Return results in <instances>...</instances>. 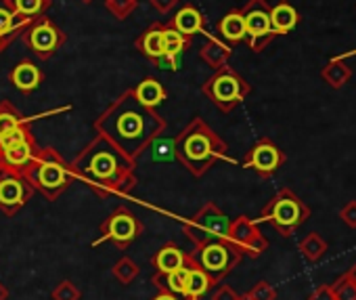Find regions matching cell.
I'll return each mask as SVG.
<instances>
[{
	"mask_svg": "<svg viewBox=\"0 0 356 300\" xmlns=\"http://www.w3.org/2000/svg\"><path fill=\"white\" fill-rule=\"evenodd\" d=\"M92 126L136 162L147 152V147L163 134L165 120L157 113V109L143 105L130 88L122 93L103 113H99Z\"/></svg>",
	"mask_w": 356,
	"mask_h": 300,
	"instance_id": "6da1fadb",
	"label": "cell"
},
{
	"mask_svg": "<svg viewBox=\"0 0 356 300\" xmlns=\"http://www.w3.org/2000/svg\"><path fill=\"white\" fill-rule=\"evenodd\" d=\"M70 166L74 179L84 181L97 198L128 196L138 185L136 162L99 132Z\"/></svg>",
	"mask_w": 356,
	"mask_h": 300,
	"instance_id": "7a4b0ae2",
	"label": "cell"
},
{
	"mask_svg": "<svg viewBox=\"0 0 356 300\" xmlns=\"http://www.w3.org/2000/svg\"><path fill=\"white\" fill-rule=\"evenodd\" d=\"M172 152L174 158L197 179L210 173L220 160H229V145L204 118H193L176 134Z\"/></svg>",
	"mask_w": 356,
	"mask_h": 300,
	"instance_id": "3957f363",
	"label": "cell"
},
{
	"mask_svg": "<svg viewBox=\"0 0 356 300\" xmlns=\"http://www.w3.org/2000/svg\"><path fill=\"white\" fill-rule=\"evenodd\" d=\"M24 177L34 187V191H40L51 202H55L74 183L72 166L55 147H40L38 156L28 166Z\"/></svg>",
	"mask_w": 356,
	"mask_h": 300,
	"instance_id": "277c9868",
	"label": "cell"
},
{
	"mask_svg": "<svg viewBox=\"0 0 356 300\" xmlns=\"http://www.w3.org/2000/svg\"><path fill=\"white\" fill-rule=\"evenodd\" d=\"M308 219L310 208L306 206V202H302V198L296 196L291 189L283 187L266 202L256 223H268L275 231H279V235L291 237Z\"/></svg>",
	"mask_w": 356,
	"mask_h": 300,
	"instance_id": "5b68a950",
	"label": "cell"
},
{
	"mask_svg": "<svg viewBox=\"0 0 356 300\" xmlns=\"http://www.w3.org/2000/svg\"><path fill=\"white\" fill-rule=\"evenodd\" d=\"M202 93L212 101L216 109L231 113L252 95V84L231 65H225L214 70V74L202 84Z\"/></svg>",
	"mask_w": 356,
	"mask_h": 300,
	"instance_id": "8992f818",
	"label": "cell"
},
{
	"mask_svg": "<svg viewBox=\"0 0 356 300\" xmlns=\"http://www.w3.org/2000/svg\"><path fill=\"white\" fill-rule=\"evenodd\" d=\"M231 221L214 202L204 204L183 227L189 242L197 248L202 244H208L212 239H229Z\"/></svg>",
	"mask_w": 356,
	"mask_h": 300,
	"instance_id": "52a82bcc",
	"label": "cell"
},
{
	"mask_svg": "<svg viewBox=\"0 0 356 300\" xmlns=\"http://www.w3.org/2000/svg\"><path fill=\"white\" fill-rule=\"evenodd\" d=\"M191 256L212 275L216 283H220L243 260L241 250L231 239H212L208 244H202Z\"/></svg>",
	"mask_w": 356,
	"mask_h": 300,
	"instance_id": "ba28073f",
	"label": "cell"
},
{
	"mask_svg": "<svg viewBox=\"0 0 356 300\" xmlns=\"http://www.w3.org/2000/svg\"><path fill=\"white\" fill-rule=\"evenodd\" d=\"M143 231H145V227L136 219V214L130 208L120 206L101 223V235L92 246H101L103 242H111L115 248L128 250L130 244H134L143 235Z\"/></svg>",
	"mask_w": 356,
	"mask_h": 300,
	"instance_id": "9c48e42d",
	"label": "cell"
},
{
	"mask_svg": "<svg viewBox=\"0 0 356 300\" xmlns=\"http://www.w3.org/2000/svg\"><path fill=\"white\" fill-rule=\"evenodd\" d=\"M22 40L26 42V47L42 61L51 59L63 45H65V34L63 30L44 15L32 19L28 24V28L22 32Z\"/></svg>",
	"mask_w": 356,
	"mask_h": 300,
	"instance_id": "30bf717a",
	"label": "cell"
},
{
	"mask_svg": "<svg viewBox=\"0 0 356 300\" xmlns=\"http://www.w3.org/2000/svg\"><path fill=\"white\" fill-rule=\"evenodd\" d=\"M245 24V42L254 53H262L275 38V30L270 24V5L266 0H248L241 9Z\"/></svg>",
	"mask_w": 356,
	"mask_h": 300,
	"instance_id": "8fae6325",
	"label": "cell"
},
{
	"mask_svg": "<svg viewBox=\"0 0 356 300\" xmlns=\"http://www.w3.org/2000/svg\"><path fill=\"white\" fill-rule=\"evenodd\" d=\"M285 164V154L283 149L268 136L258 139L250 152L245 154L241 166L245 171H254L260 179H270L273 175H277V171Z\"/></svg>",
	"mask_w": 356,
	"mask_h": 300,
	"instance_id": "7c38bea8",
	"label": "cell"
},
{
	"mask_svg": "<svg viewBox=\"0 0 356 300\" xmlns=\"http://www.w3.org/2000/svg\"><path fill=\"white\" fill-rule=\"evenodd\" d=\"M32 196L34 187L24 175L0 171V212L7 216H15L22 208H26Z\"/></svg>",
	"mask_w": 356,
	"mask_h": 300,
	"instance_id": "4fadbf2b",
	"label": "cell"
},
{
	"mask_svg": "<svg viewBox=\"0 0 356 300\" xmlns=\"http://www.w3.org/2000/svg\"><path fill=\"white\" fill-rule=\"evenodd\" d=\"M229 239L241 250L243 256H250V258H260L268 250V239L262 235L258 223L245 214L231 221Z\"/></svg>",
	"mask_w": 356,
	"mask_h": 300,
	"instance_id": "5bb4252c",
	"label": "cell"
},
{
	"mask_svg": "<svg viewBox=\"0 0 356 300\" xmlns=\"http://www.w3.org/2000/svg\"><path fill=\"white\" fill-rule=\"evenodd\" d=\"M38 152H40V145L36 143V136L0 147V171L24 175L28 166L34 162V158L38 156Z\"/></svg>",
	"mask_w": 356,
	"mask_h": 300,
	"instance_id": "9a60e30c",
	"label": "cell"
},
{
	"mask_svg": "<svg viewBox=\"0 0 356 300\" xmlns=\"http://www.w3.org/2000/svg\"><path fill=\"white\" fill-rule=\"evenodd\" d=\"M189 262H191V254L185 252L181 246L174 244V242L163 244V246L151 256V267H153L155 273H159V275H168V273H172V271L185 269Z\"/></svg>",
	"mask_w": 356,
	"mask_h": 300,
	"instance_id": "2e32d148",
	"label": "cell"
},
{
	"mask_svg": "<svg viewBox=\"0 0 356 300\" xmlns=\"http://www.w3.org/2000/svg\"><path fill=\"white\" fill-rule=\"evenodd\" d=\"M11 84L22 93V95H32L34 90H38V86L42 84L44 76L40 72V68L30 61V59H22L9 74Z\"/></svg>",
	"mask_w": 356,
	"mask_h": 300,
	"instance_id": "e0dca14e",
	"label": "cell"
},
{
	"mask_svg": "<svg viewBox=\"0 0 356 300\" xmlns=\"http://www.w3.org/2000/svg\"><path fill=\"white\" fill-rule=\"evenodd\" d=\"M134 47L149 61H153V63L159 61L165 55V51H163V24L155 22L153 26H149L147 30H143L136 36Z\"/></svg>",
	"mask_w": 356,
	"mask_h": 300,
	"instance_id": "ac0fdd59",
	"label": "cell"
},
{
	"mask_svg": "<svg viewBox=\"0 0 356 300\" xmlns=\"http://www.w3.org/2000/svg\"><path fill=\"white\" fill-rule=\"evenodd\" d=\"M216 32H218V38L231 49L245 42V24H243L241 9H233L227 15H222L216 24Z\"/></svg>",
	"mask_w": 356,
	"mask_h": 300,
	"instance_id": "d6986e66",
	"label": "cell"
},
{
	"mask_svg": "<svg viewBox=\"0 0 356 300\" xmlns=\"http://www.w3.org/2000/svg\"><path fill=\"white\" fill-rule=\"evenodd\" d=\"M170 26L174 30H178L183 36L187 38H193L195 34L204 32L206 30V17L204 13L195 7V5H185L181 11H178L172 19H170Z\"/></svg>",
	"mask_w": 356,
	"mask_h": 300,
	"instance_id": "ffe728a7",
	"label": "cell"
},
{
	"mask_svg": "<svg viewBox=\"0 0 356 300\" xmlns=\"http://www.w3.org/2000/svg\"><path fill=\"white\" fill-rule=\"evenodd\" d=\"M214 285L216 281L212 279V275L191 256V262L187 267V300H202Z\"/></svg>",
	"mask_w": 356,
	"mask_h": 300,
	"instance_id": "44dd1931",
	"label": "cell"
},
{
	"mask_svg": "<svg viewBox=\"0 0 356 300\" xmlns=\"http://www.w3.org/2000/svg\"><path fill=\"white\" fill-rule=\"evenodd\" d=\"M270 24L277 36H287L298 28L300 13L291 3H287V0H279L277 5L270 7Z\"/></svg>",
	"mask_w": 356,
	"mask_h": 300,
	"instance_id": "7402d4cb",
	"label": "cell"
},
{
	"mask_svg": "<svg viewBox=\"0 0 356 300\" xmlns=\"http://www.w3.org/2000/svg\"><path fill=\"white\" fill-rule=\"evenodd\" d=\"M231 55H233V49L229 45H225L220 38H214V36H210L200 49V59L212 70H220V68L229 65Z\"/></svg>",
	"mask_w": 356,
	"mask_h": 300,
	"instance_id": "603a6c76",
	"label": "cell"
},
{
	"mask_svg": "<svg viewBox=\"0 0 356 300\" xmlns=\"http://www.w3.org/2000/svg\"><path fill=\"white\" fill-rule=\"evenodd\" d=\"M321 78H323L325 84H329V88L339 90V88H343V86L352 80V68L348 65L346 59L333 57V59H329V61L323 65Z\"/></svg>",
	"mask_w": 356,
	"mask_h": 300,
	"instance_id": "cb8c5ba5",
	"label": "cell"
},
{
	"mask_svg": "<svg viewBox=\"0 0 356 300\" xmlns=\"http://www.w3.org/2000/svg\"><path fill=\"white\" fill-rule=\"evenodd\" d=\"M132 93H134V97H136L143 105H147V107H151V109H155L157 105H161V103L168 99V90H165L163 84H161L159 80H155V78H145V80H140V82L132 88Z\"/></svg>",
	"mask_w": 356,
	"mask_h": 300,
	"instance_id": "d4e9b609",
	"label": "cell"
},
{
	"mask_svg": "<svg viewBox=\"0 0 356 300\" xmlns=\"http://www.w3.org/2000/svg\"><path fill=\"white\" fill-rule=\"evenodd\" d=\"M189 267V265H187ZM187 267L185 269H178V271H172L168 275H159V273H153L151 281L157 290H165V292H172L176 296H181L187 300Z\"/></svg>",
	"mask_w": 356,
	"mask_h": 300,
	"instance_id": "484cf974",
	"label": "cell"
},
{
	"mask_svg": "<svg viewBox=\"0 0 356 300\" xmlns=\"http://www.w3.org/2000/svg\"><path fill=\"white\" fill-rule=\"evenodd\" d=\"M327 242H325V237L318 233V231H310L306 237H302L300 239V244H298V250H300V254L304 256V260L306 262H310V265H314V262H318L323 256H325V252H327Z\"/></svg>",
	"mask_w": 356,
	"mask_h": 300,
	"instance_id": "4316f807",
	"label": "cell"
},
{
	"mask_svg": "<svg viewBox=\"0 0 356 300\" xmlns=\"http://www.w3.org/2000/svg\"><path fill=\"white\" fill-rule=\"evenodd\" d=\"M191 40L193 38L183 36L178 30H174L170 24H163V51H165L163 57H170V59L178 61V57L183 55V51H187L191 47Z\"/></svg>",
	"mask_w": 356,
	"mask_h": 300,
	"instance_id": "83f0119b",
	"label": "cell"
},
{
	"mask_svg": "<svg viewBox=\"0 0 356 300\" xmlns=\"http://www.w3.org/2000/svg\"><path fill=\"white\" fill-rule=\"evenodd\" d=\"M26 122H32V118H26L11 101H0V139Z\"/></svg>",
	"mask_w": 356,
	"mask_h": 300,
	"instance_id": "f1b7e54d",
	"label": "cell"
},
{
	"mask_svg": "<svg viewBox=\"0 0 356 300\" xmlns=\"http://www.w3.org/2000/svg\"><path fill=\"white\" fill-rule=\"evenodd\" d=\"M5 3L15 11L22 13L30 19H36L40 15H44L49 11V7L53 5V0H5Z\"/></svg>",
	"mask_w": 356,
	"mask_h": 300,
	"instance_id": "f546056e",
	"label": "cell"
},
{
	"mask_svg": "<svg viewBox=\"0 0 356 300\" xmlns=\"http://www.w3.org/2000/svg\"><path fill=\"white\" fill-rule=\"evenodd\" d=\"M329 285L333 292V300H356V277L352 271L337 275Z\"/></svg>",
	"mask_w": 356,
	"mask_h": 300,
	"instance_id": "4dcf8cb0",
	"label": "cell"
},
{
	"mask_svg": "<svg viewBox=\"0 0 356 300\" xmlns=\"http://www.w3.org/2000/svg\"><path fill=\"white\" fill-rule=\"evenodd\" d=\"M111 273H113V277H115L122 285H130V283L138 277L140 267H138L130 256H122V258L113 265Z\"/></svg>",
	"mask_w": 356,
	"mask_h": 300,
	"instance_id": "1f68e13d",
	"label": "cell"
},
{
	"mask_svg": "<svg viewBox=\"0 0 356 300\" xmlns=\"http://www.w3.org/2000/svg\"><path fill=\"white\" fill-rule=\"evenodd\" d=\"M103 3H105V9H107L118 22L128 19V17L138 9V0H103Z\"/></svg>",
	"mask_w": 356,
	"mask_h": 300,
	"instance_id": "d6a6232c",
	"label": "cell"
},
{
	"mask_svg": "<svg viewBox=\"0 0 356 300\" xmlns=\"http://www.w3.org/2000/svg\"><path fill=\"white\" fill-rule=\"evenodd\" d=\"M243 298H248V300H277V287L273 283H268L266 279H260L252 290H248L243 294Z\"/></svg>",
	"mask_w": 356,
	"mask_h": 300,
	"instance_id": "836d02e7",
	"label": "cell"
},
{
	"mask_svg": "<svg viewBox=\"0 0 356 300\" xmlns=\"http://www.w3.org/2000/svg\"><path fill=\"white\" fill-rule=\"evenodd\" d=\"M51 298L53 300H80L82 298V292L76 283H72L70 279H63L59 281L53 292H51Z\"/></svg>",
	"mask_w": 356,
	"mask_h": 300,
	"instance_id": "e575fe53",
	"label": "cell"
},
{
	"mask_svg": "<svg viewBox=\"0 0 356 300\" xmlns=\"http://www.w3.org/2000/svg\"><path fill=\"white\" fill-rule=\"evenodd\" d=\"M13 9L5 3V0H0V36H3L9 45L13 42L11 38H9V34H11V22H13Z\"/></svg>",
	"mask_w": 356,
	"mask_h": 300,
	"instance_id": "d590c367",
	"label": "cell"
},
{
	"mask_svg": "<svg viewBox=\"0 0 356 300\" xmlns=\"http://www.w3.org/2000/svg\"><path fill=\"white\" fill-rule=\"evenodd\" d=\"M339 219L348 229H356V200L348 202L341 210H339Z\"/></svg>",
	"mask_w": 356,
	"mask_h": 300,
	"instance_id": "8d00e7d4",
	"label": "cell"
},
{
	"mask_svg": "<svg viewBox=\"0 0 356 300\" xmlns=\"http://www.w3.org/2000/svg\"><path fill=\"white\" fill-rule=\"evenodd\" d=\"M243 296L237 294L231 285H220L214 294H212V300H241Z\"/></svg>",
	"mask_w": 356,
	"mask_h": 300,
	"instance_id": "74e56055",
	"label": "cell"
},
{
	"mask_svg": "<svg viewBox=\"0 0 356 300\" xmlns=\"http://www.w3.org/2000/svg\"><path fill=\"white\" fill-rule=\"evenodd\" d=\"M178 3H181V0H149V5H151L157 13H161V15L170 13L174 7H178Z\"/></svg>",
	"mask_w": 356,
	"mask_h": 300,
	"instance_id": "f35d334b",
	"label": "cell"
},
{
	"mask_svg": "<svg viewBox=\"0 0 356 300\" xmlns=\"http://www.w3.org/2000/svg\"><path fill=\"white\" fill-rule=\"evenodd\" d=\"M308 300H333V292L329 283H321L312 290V294L308 296Z\"/></svg>",
	"mask_w": 356,
	"mask_h": 300,
	"instance_id": "ab89813d",
	"label": "cell"
},
{
	"mask_svg": "<svg viewBox=\"0 0 356 300\" xmlns=\"http://www.w3.org/2000/svg\"><path fill=\"white\" fill-rule=\"evenodd\" d=\"M151 300H185V298L176 296V294H172V292H165V290H159Z\"/></svg>",
	"mask_w": 356,
	"mask_h": 300,
	"instance_id": "60d3db41",
	"label": "cell"
},
{
	"mask_svg": "<svg viewBox=\"0 0 356 300\" xmlns=\"http://www.w3.org/2000/svg\"><path fill=\"white\" fill-rule=\"evenodd\" d=\"M0 300H9V287L0 281Z\"/></svg>",
	"mask_w": 356,
	"mask_h": 300,
	"instance_id": "b9f144b4",
	"label": "cell"
},
{
	"mask_svg": "<svg viewBox=\"0 0 356 300\" xmlns=\"http://www.w3.org/2000/svg\"><path fill=\"white\" fill-rule=\"evenodd\" d=\"M7 47H9V42H7V40H5L3 36H0V51H5Z\"/></svg>",
	"mask_w": 356,
	"mask_h": 300,
	"instance_id": "7bdbcfd3",
	"label": "cell"
},
{
	"mask_svg": "<svg viewBox=\"0 0 356 300\" xmlns=\"http://www.w3.org/2000/svg\"><path fill=\"white\" fill-rule=\"evenodd\" d=\"M352 55H356V51H350V53H343V55H337L339 59H348V57H352Z\"/></svg>",
	"mask_w": 356,
	"mask_h": 300,
	"instance_id": "ee69618b",
	"label": "cell"
},
{
	"mask_svg": "<svg viewBox=\"0 0 356 300\" xmlns=\"http://www.w3.org/2000/svg\"><path fill=\"white\" fill-rule=\"evenodd\" d=\"M82 3H84V5H92V3H95V0H82Z\"/></svg>",
	"mask_w": 356,
	"mask_h": 300,
	"instance_id": "f6af8a7d",
	"label": "cell"
},
{
	"mask_svg": "<svg viewBox=\"0 0 356 300\" xmlns=\"http://www.w3.org/2000/svg\"><path fill=\"white\" fill-rule=\"evenodd\" d=\"M350 271H352V273H354V277H356V265H354V267H352Z\"/></svg>",
	"mask_w": 356,
	"mask_h": 300,
	"instance_id": "bcb514c9",
	"label": "cell"
},
{
	"mask_svg": "<svg viewBox=\"0 0 356 300\" xmlns=\"http://www.w3.org/2000/svg\"><path fill=\"white\" fill-rule=\"evenodd\" d=\"M241 300H248V298H241Z\"/></svg>",
	"mask_w": 356,
	"mask_h": 300,
	"instance_id": "7dc6e473",
	"label": "cell"
}]
</instances>
